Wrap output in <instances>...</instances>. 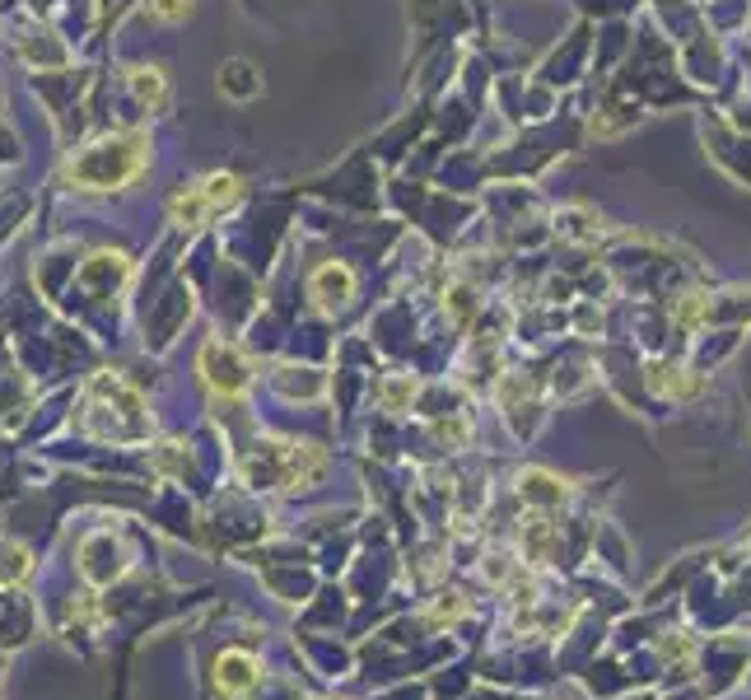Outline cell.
I'll return each instance as SVG.
<instances>
[{
  "label": "cell",
  "instance_id": "cell-1",
  "mask_svg": "<svg viewBox=\"0 0 751 700\" xmlns=\"http://www.w3.org/2000/svg\"><path fill=\"white\" fill-rule=\"evenodd\" d=\"M150 160V140L145 136H113V140H98V145L80 150L71 160V183H80L84 191H108L131 183L136 173L145 168Z\"/></svg>",
  "mask_w": 751,
  "mask_h": 700
},
{
  "label": "cell",
  "instance_id": "cell-2",
  "mask_svg": "<svg viewBox=\"0 0 751 700\" xmlns=\"http://www.w3.org/2000/svg\"><path fill=\"white\" fill-rule=\"evenodd\" d=\"M201 374L206 383H211L215 393H243L248 388V364H243V355L234 346H224V341H206L201 350Z\"/></svg>",
  "mask_w": 751,
  "mask_h": 700
},
{
  "label": "cell",
  "instance_id": "cell-3",
  "mask_svg": "<svg viewBox=\"0 0 751 700\" xmlns=\"http://www.w3.org/2000/svg\"><path fill=\"white\" fill-rule=\"evenodd\" d=\"M308 294L318 300V308H341L345 300L355 294V271L351 267H341V261H327L322 271H313V280H308Z\"/></svg>",
  "mask_w": 751,
  "mask_h": 700
},
{
  "label": "cell",
  "instance_id": "cell-4",
  "mask_svg": "<svg viewBox=\"0 0 751 700\" xmlns=\"http://www.w3.org/2000/svg\"><path fill=\"white\" fill-rule=\"evenodd\" d=\"M131 90H136V98H141V103H150L154 113L168 108V80H164L160 66H136L131 70Z\"/></svg>",
  "mask_w": 751,
  "mask_h": 700
},
{
  "label": "cell",
  "instance_id": "cell-5",
  "mask_svg": "<svg viewBox=\"0 0 751 700\" xmlns=\"http://www.w3.org/2000/svg\"><path fill=\"white\" fill-rule=\"evenodd\" d=\"M257 681V663H253V654H238V650H230L220 658V687H224V696H238V691H248Z\"/></svg>",
  "mask_w": 751,
  "mask_h": 700
},
{
  "label": "cell",
  "instance_id": "cell-6",
  "mask_svg": "<svg viewBox=\"0 0 751 700\" xmlns=\"http://www.w3.org/2000/svg\"><path fill=\"white\" fill-rule=\"evenodd\" d=\"M518 490H523V500H565V481L547 477V471H528Z\"/></svg>",
  "mask_w": 751,
  "mask_h": 700
},
{
  "label": "cell",
  "instance_id": "cell-7",
  "mask_svg": "<svg viewBox=\"0 0 751 700\" xmlns=\"http://www.w3.org/2000/svg\"><path fill=\"white\" fill-rule=\"evenodd\" d=\"M415 397V378H392V383H383V401L388 407H401V401H411Z\"/></svg>",
  "mask_w": 751,
  "mask_h": 700
},
{
  "label": "cell",
  "instance_id": "cell-8",
  "mask_svg": "<svg viewBox=\"0 0 751 700\" xmlns=\"http://www.w3.org/2000/svg\"><path fill=\"white\" fill-rule=\"evenodd\" d=\"M150 10L160 14V20H183V14L191 10V0H150Z\"/></svg>",
  "mask_w": 751,
  "mask_h": 700
}]
</instances>
